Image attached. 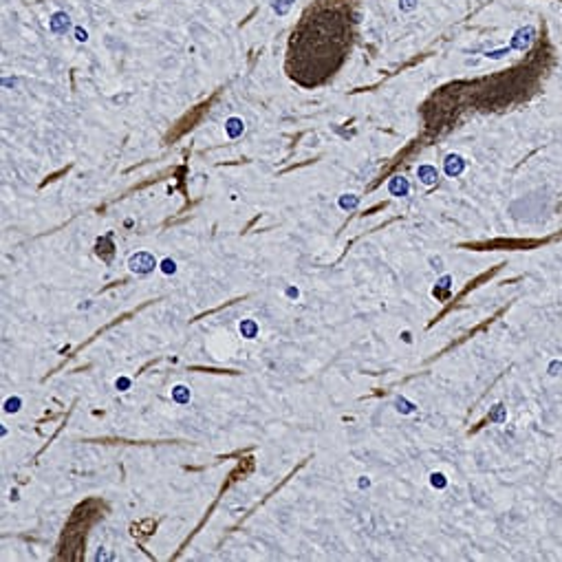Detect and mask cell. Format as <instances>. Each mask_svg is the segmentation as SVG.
Here are the masks:
<instances>
[{
	"mask_svg": "<svg viewBox=\"0 0 562 562\" xmlns=\"http://www.w3.org/2000/svg\"><path fill=\"white\" fill-rule=\"evenodd\" d=\"M285 293H287V298H289V300H298V295H300V289L291 285V287H287V291H285Z\"/></svg>",
	"mask_w": 562,
	"mask_h": 562,
	"instance_id": "cell-22",
	"label": "cell"
},
{
	"mask_svg": "<svg viewBox=\"0 0 562 562\" xmlns=\"http://www.w3.org/2000/svg\"><path fill=\"white\" fill-rule=\"evenodd\" d=\"M157 267H159V263H157V258L150 251H137L128 258V269L132 271V274L146 276V274H150V271H155Z\"/></svg>",
	"mask_w": 562,
	"mask_h": 562,
	"instance_id": "cell-1",
	"label": "cell"
},
{
	"mask_svg": "<svg viewBox=\"0 0 562 562\" xmlns=\"http://www.w3.org/2000/svg\"><path fill=\"white\" fill-rule=\"evenodd\" d=\"M238 331H240V335H243L245 340H256L261 326H258L256 320L247 318V320H240V322H238Z\"/></svg>",
	"mask_w": 562,
	"mask_h": 562,
	"instance_id": "cell-7",
	"label": "cell"
},
{
	"mask_svg": "<svg viewBox=\"0 0 562 562\" xmlns=\"http://www.w3.org/2000/svg\"><path fill=\"white\" fill-rule=\"evenodd\" d=\"M115 388L122 390V392L128 390V388H130V379H128V377H117V379H115Z\"/></svg>",
	"mask_w": 562,
	"mask_h": 562,
	"instance_id": "cell-20",
	"label": "cell"
},
{
	"mask_svg": "<svg viewBox=\"0 0 562 562\" xmlns=\"http://www.w3.org/2000/svg\"><path fill=\"white\" fill-rule=\"evenodd\" d=\"M430 485L434 489H445L448 487V476H445L443 472H432L430 474Z\"/></svg>",
	"mask_w": 562,
	"mask_h": 562,
	"instance_id": "cell-15",
	"label": "cell"
},
{
	"mask_svg": "<svg viewBox=\"0 0 562 562\" xmlns=\"http://www.w3.org/2000/svg\"><path fill=\"white\" fill-rule=\"evenodd\" d=\"M388 192L392 196H408L410 192V183L406 177H392L388 181Z\"/></svg>",
	"mask_w": 562,
	"mask_h": 562,
	"instance_id": "cell-6",
	"label": "cell"
},
{
	"mask_svg": "<svg viewBox=\"0 0 562 562\" xmlns=\"http://www.w3.org/2000/svg\"><path fill=\"white\" fill-rule=\"evenodd\" d=\"M417 177H419V181L424 185H434L439 181V170L434 166H430V163H424V166L417 168Z\"/></svg>",
	"mask_w": 562,
	"mask_h": 562,
	"instance_id": "cell-5",
	"label": "cell"
},
{
	"mask_svg": "<svg viewBox=\"0 0 562 562\" xmlns=\"http://www.w3.org/2000/svg\"><path fill=\"white\" fill-rule=\"evenodd\" d=\"M170 397H172L174 403H179V406H185V403H190V399H192V390L187 388V386H183V384H177V386L172 388Z\"/></svg>",
	"mask_w": 562,
	"mask_h": 562,
	"instance_id": "cell-10",
	"label": "cell"
},
{
	"mask_svg": "<svg viewBox=\"0 0 562 562\" xmlns=\"http://www.w3.org/2000/svg\"><path fill=\"white\" fill-rule=\"evenodd\" d=\"M243 132H245V124L240 117H229L225 122V135L229 139H238Z\"/></svg>",
	"mask_w": 562,
	"mask_h": 562,
	"instance_id": "cell-9",
	"label": "cell"
},
{
	"mask_svg": "<svg viewBox=\"0 0 562 562\" xmlns=\"http://www.w3.org/2000/svg\"><path fill=\"white\" fill-rule=\"evenodd\" d=\"M534 40H536V27L534 25H525V27H521L516 33L512 35L509 46H512L514 51H527L529 46L534 44Z\"/></svg>",
	"mask_w": 562,
	"mask_h": 562,
	"instance_id": "cell-2",
	"label": "cell"
},
{
	"mask_svg": "<svg viewBox=\"0 0 562 562\" xmlns=\"http://www.w3.org/2000/svg\"><path fill=\"white\" fill-rule=\"evenodd\" d=\"M512 51H514L512 46H503V49H496V51H487V53H485V58H489V60H500V58L509 56Z\"/></svg>",
	"mask_w": 562,
	"mask_h": 562,
	"instance_id": "cell-18",
	"label": "cell"
},
{
	"mask_svg": "<svg viewBox=\"0 0 562 562\" xmlns=\"http://www.w3.org/2000/svg\"><path fill=\"white\" fill-rule=\"evenodd\" d=\"M71 29V16L66 11H56L49 18V31L53 35H64Z\"/></svg>",
	"mask_w": 562,
	"mask_h": 562,
	"instance_id": "cell-4",
	"label": "cell"
},
{
	"mask_svg": "<svg viewBox=\"0 0 562 562\" xmlns=\"http://www.w3.org/2000/svg\"><path fill=\"white\" fill-rule=\"evenodd\" d=\"M360 205V196H355V194H342L340 196V208L342 210H355Z\"/></svg>",
	"mask_w": 562,
	"mask_h": 562,
	"instance_id": "cell-13",
	"label": "cell"
},
{
	"mask_svg": "<svg viewBox=\"0 0 562 562\" xmlns=\"http://www.w3.org/2000/svg\"><path fill=\"white\" fill-rule=\"evenodd\" d=\"M395 410H397V413H401V415H410V413H415V403H410L406 397H397V399H395Z\"/></svg>",
	"mask_w": 562,
	"mask_h": 562,
	"instance_id": "cell-14",
	"label": "cell"
},
{
	"mask_svg": "<svg viewBox=\"0 0 562 562\" xmlns=\"http://www.w3.org/2000/svg\"><path fill=\"white\" fill-rule=\"evenodd\" d=\"M430 265H432L434 269H441V267H443V261H441L439 256H432V258H430Z\"/></svg>",
	"mask_w": 562,
	"mask_h": 562,
	"instance_id": "cell-25",
	"label": "cell"
},
{
	"mask_svg": "<svg viewBox=\"0 0 562 562\" xmlns=\"http://www.w3.org/2000/svg\"><path fill=\"white\" fill-rule=\"evenodd\" d=\"M489 421H494V424H505L507 421V408L503 403H496V406L489 410Z\"/></svg>",
	"mask_w": 562,
	"mask_h": 562,
	"instance_id": "cell-12",
	"label": "cell"
},
{
	"mask_svg": "<svg viewBox=\"0 0 562 562\" xmlns=\"http://www.w3.org/2000/svg\"><path fill=\"white\" fill-rule=\"evenodd\" d=\"M401 340L406 342V344H410V342H413V335H410L408 331H403V333H401Z\"/></svg>",
	"mask_w": 562,
	"mask_h": 562,
	"instance_id": "cell-26",
	"label": "cell"
},
{
	"mask_svg": "<svg viewBox=\"0 0 562 562\" xmlns=\"http://www.w3.org/2000/svg\"><path fill=\"white\" fill-rule=\"evenodd\" d=\"M450 289H452V276H441L437 280V287L432 289V295L437 300H445L450 295Z\"/></svg>",
	"mask_w": 562,
	"mask_h": 562,
	"instance_id": "cell-8",
	"label": "cell"
},
{
	"mask_svg": "<svg viewBox=\"0 0 562 562\" xmlns=\"http://www.w3.org/2000/svg\"><path fill=\"white\" fill-rule=\"evenodd\" d=\"M465 166H468V161H465L461 155L452 152V155L445 157V161H443V172L448 174V177L454 179V177H461L463 170H465Z\"/></svg>",
	"mask_w": 562,
	"mask_h": 562,
	"instance_id": "cell-3",
	"label": "cell"
},
{
	"mask_svg": "<svg viewBox=\"0 0 562 562\" xmlns=\"http://www.w3.org/2000/svg\"><path fill=\"white\" fill-rule=\"evenodd\" d=\"M562 373V362H551L549 364V375H560Z\"/></svg>",
	"mask_w": 562,
	"mask_h": 562,
	"instance_id": "cell-23",
	"label": "cell"
},
{
	"mask_svg": "<svg viewBox=\"0 0 562 562\" xmlns=\"http://www.w3.org/2000/svg\"><path fill=\"white\" fill-rule=\"evenodd\" d=\"M357 485H360V489H366V487H371V479H368V476H360Z\"/></svg>",
	"mask_w": 562,
	"mask_h": 562,
	"instance_id": "cell-24",
	"label": "cell"
},
{
	"mask_svg": "<svg viewBox=\"0 0 562 562\" xmlns=\"http://www.w3.org/2000/svg\"><path fill=\"white\" fill-rule=\"evenodd\" d=\"M293 3L295 0H271V11H274L276 16H287L289 11H291V7H293Z\"/></svg>",
	"mask_w": 562,
	"mask_h": 562,
	"instance_id": "cell-11",
	"label": "cell"
},
{
	"mask_svg": "<svg viewBox=\"0 0 562 562\" xmlns=\"http://www.w3.org/2000/svg\"><path fill=\"white\" fill-rule=\"evenodd\" d=\"M75 40L77 42H86L88 40V31L84 27H75Z\"/></svg>",
	"mask_w": 562,
	"mask_h": 562,
	"instance_id": "cell-21",
	"label": "cell"
},
{
	"mask_svg": "<svg viewBox=\"0 0 562 562\" xmlns=\"http://www.w3.org/2000/svg\"><path fill=\"white\" fill-rule=\"evenodd\" d=\"M20 406H22V399L20 397H9L7 401H5V413H18V410H20Z\"/></svg>",
	"mask_w": 562,
	"mask_h": 562,
	"instance_id": "cell-17",
	"label": "cell"
},
{
	"mask_svg": "<svg viewBox=\"0 0 562 562\" xmlns=\"http://www.w3.org/2000/svg\"><path fill=\"white\" fill-rule=\"evenodd\" d=\"M417 7H419V0H399V11H403V14H410Z\"/></svg>",
	"mask_w": 562,
	"mask_h": 562,
	"instance_id": "cell-19",
	"label": "cell"
},
{
	"mask_svg": "<svg viewBox=\"0 0 562 562\" xmlns=\"http://www.w3.org/2000/svg\"><path fill=\"white\" fill-rule=\"evenodd\" d=\"M159 269L166 276H172V274H177V263H174L172 258H163V261L159 263Z\"/></svg>",
	"mask_w": 562,
	"mask_h": 562,
	"instance_id": "cell-16",
	"label": "cell"
}]
</instances>
